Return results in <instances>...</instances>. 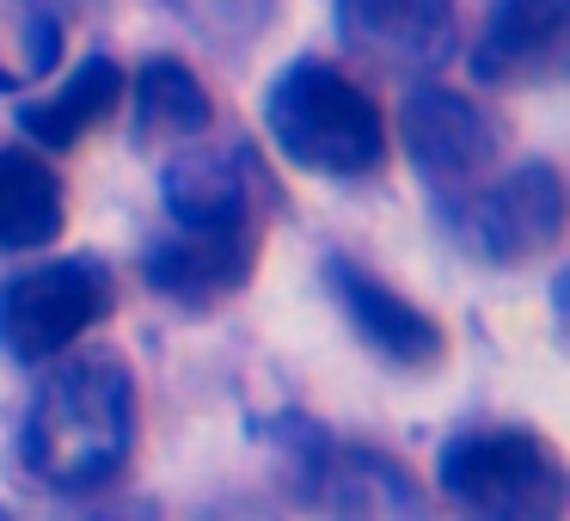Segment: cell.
Wrapping results in <instances>:
<instances>
[{
	"mask_svg": "<svg viewBox=\"0 0 570 521\" xmlns=\"http://www.w3.org/2000/svg\"><path fill=\"white\" fill-rule=\"evenodd\" d=\"M141 435V393L117 350H68L43 362V381L19 423V472L56 497L117 484Z\"/></svg>",
	"mask_w": 570,
	"mask_h": 521,
	"instance_id": "6da1fadb",
	"label": "cell"
},
{
	"mask_svg": "<svg viewBox=\"0 0 570 521\" xmlns=\"http://www.w3.org/2000/svg\"><path fill=\"white\" fill-rule=\"evenodd\" d=\"M264 129L276 154L320 178H368L386 166L381 99L325 56H301L264 92Z\"/></svg>",
	"mask_w": 570,
	"mask_h": 521,
	"instance_id": "7a4b0ae2",
	"label": "cell"
},
{
	"mask_svg": "<svg viewBox=\"0 0 570 521\" xmlns=\"http://www.w3.org/2000/svg\"><path fill=\"white\" fill-rule=\"evenodd\" d=\"M435 491L454 521H564V460L540 430L472 423L435 454Z\"/></svg>",
	"mask_w": 570,
	"mask_h": 521,
	"instance_id": "3957f363",
	"label": "cell"
},
{
	"mask_svg": "<svg viewBox=\"0 0 570 521\" xmlns=\"http://www.w3.org/2000/svg\"><path fill=\"white\" fill-rule=\"evenodd\" d=\"M283 479L325 521H430V491L399 454L337 442L307 417H283Z\"/></svg>",
	"mask_w": 570,
	"mask_h": 521,
	"instance_id": "277c9868",
	"label": "cell"
},
{
	"mask_svg": "<svg viewBox=\"0 0 570 521\" xmlns=\"http://www.w3.org/2000/svg\"><path fill=\"white\" fill-rule=\"evenodd\" d=\"M117 313V276L105 258H56L0 283V350L26 368L68 356L92 325Z\"/></svg>",
	"mask_w": 570,
	"mask_h": 521,
	"instance_id": "5b68a950",
	"label": "cell"
},
{
	"mask_svg": "<svg viewBox=\"0 0 570 521\" xmlns=\"http://www.w3.org/2000/svg\"><path fill=\"white\" fill-rule=\"evenodd\" d=\"M435 215L484 264H528L558 246L564 234V178L552 160H528L503 178H479V185L435 197Z\"/></svg>",
	"mask_w": 570,
	"mask_h": 521,
	"instance_id": "8992f818",
	"label": "cell"
},
{
	"mask_svg": "<svg viewBox=\"0 0 570 521\" xmlns=\"http://www.w3.org/2000/svg\"><path fill=\"white\" fill-rule=\"evenodd\" d=\"M399 141H405L411 166L423 173L430 197H454V190L491 178L497 154H503V129L472 92L454 87H411L399 105Z\"/></svg>",
	"mask_w": 570,
	"mask_h": 521,
	"instance_id": "52a82bcc",
	"label": "cell"
},
{
	"mask_svg": "<svg viewBox=\"0 0 570 521\" xmlns=\"http://www.w3.org/2000/svg\"><path fill=\"white\" fill-rule=\"evenodd\" d=\"M258 252H264V222H227V227H173L166 222L141 246V276L173 307L209 313L252 283Z\"/></svg>",
	"mask_w": 570,
	"mask_h": 521,
	"instance_id": "ba28073f",
	"label": "cell"
},
{
	"mask_svg": "<svg viewBox=\"0 0 570 521\" xmlns=\"http://www.w3.org/2000/svg\"><path fill=\"white\" fill-rule=\"evenodd\" d=\"M325 295H332L337 313H344L350 337H356L362 350H374L386 368L423 374V368H435V362L448 356L442 320H435L430 307H417L405 288H393L381 271L344 258V252L325 258Z\"/></svg>",
	"mask_w": 570,
	"mask_h": 521,
	"instance_id": "9c48e42d",
	"label": "cell"
},
{
	"mask_svg": "<svg viewBox=\"0 0 570 521\" xmlns=\"http://www.w3.org/2000/svg\"><path fill=\"white\" fill-rule=\"evenodd\" d=\"M160 203L173 227H227V222H271V173L252 141H185L173 148L160 178Z\"/></svg>",
	"mask_w": 570,
	"mask_h": 521,
	"instance_id": "30bf717a",
	"label": "cell"
},
{
	"mask_svg": "<svg viewBox=\"0 0 570 521\" xmlns=\"http://www.w3.org/2000/svg\"><path fill=\"white\" fill-rule=\"evenodd\" d=\"M350 56L399 80H430L454 56V0H332Z\"/></svg>",
	"mask_w": 570,
	"mask_h": 521,
	"instance_id": "8fae6325",
	"label": "cell"
},
{
	"mask_svg": "<svg viewBox=\"0 0 570 521\" xmlns=\"http://www.w3.org/2000/svg\"><path fill=\"white\" fill-rule=\"evenodd\" d=\"M570 62V0H497L472 43L479 87H552Z\"/></svg>",
	"mask_w": 570,
	"mask_h": 521,
	"instance_id": "7c38bea8",
	"label": "cell"
},
{
	"mask_svg": "<svg viewBox=\"0 0 570 521\" xmlns=\"http://www.w3.org/2000/svg\"><path fill=\"white\" fill-rule=\"evenodd\" d=\"M124 92H129L124 68H117L111 56H87L68 80H56L50 92H38V99L19 105V129L31 136L38 154H68V148H80L92 129L111 124L117 105H124Z\"/></svg>",
	"mask_w": 570,
	"mask_h": 521,
	"instance_id": "4fadbf2b",
	"label": "cell"
},
{
	"mask_svg": "<svg viewBox=\"0 0 570 521\" xmlns=\"http://www.w3.org/2000/svg\"><path fill=\"white\" fill-rule=\"evenodd\" d=\"M129 87H136V148L154 154L209 136L215 99L197 80V68H185V56H148Z\"/></svg>",
	"mask_w": 570,
	"mask_h": 521,
	"instance_id": "5bb4252c",
	"label": "cell"
},
{
	"mask_svg": "<svg viewBox=\"0 0 570 521\" xmlns=\"http://www.w3.org/2000/svg\"><path fill=\"white\" fill-rule=\"evenodd\" d=\"M68 227V190L38 148H0V252L56 246Z\"/></svg>",
	"mask_w": 570,
	"mask_h": 521,
	"instance_id": "9a60e30c",
	"label": "cell"
},
{
	"mask_svg": "<svg viewBox=\"0 0 570 521\" xmlns=\"http://www.w3.org/2000/svg\"><path fill=\"white\" fill-rule=\"evenodd\" d=\"M62 62L56 0H0V92H31Z\"/></svg>",
	"mask_w": 570,
	"mask_h": 521,
	"instance_id": "2e32d148",
	"label": "cell"
},
{
	"mask_svg": "<svg viewBox=\"0 0 570 521\" xmlns=\"http://www.w3.org/2000/svg\"><path fill=\"white\" fill-rule=\"evenodd\" d=\"M160 7L209 50H252L276 26L283 0H160Z\"/></svg>",
	"mask_w": 570,
	"mask_h": 521,
	"instance_id": "e0dca14e",
	"label": "cell"
},
{
	"mask_svg": "<svg viewBox=\"0 0 570 521\" xmlns=\"http://www.w3.org/2000/svg\"><path fill=\"white\" fill-rule=\"evenodd\" d=\"M75 509H56L50 521H160V503L154 497H68Z\"/></svg>",
	"mask_w": 570,
	"mask_h": 521,
	"instance_id": "ac0fdd59",
	"label": "cell"
},
{
	"mask_svg": "<svg viewBox=\"0 0 570 521\" xmlns=\"http://www.w3.org/2000/svg\"><path fill=\"white\" fill-rule=\"evenodd\" d=\"M197 521H288L283 509L271 503V497H215L209 509H197Z\"/></svg>",
	"mask_w": 570,
	"mask_h": 521,
	"instance_id": "d6986e66",
	"label": "cell"
},
{
	"mask_svg": "<svg viewBox=\"0 0 570 521\" xmlns=\"http://www.w3.org/2000/svg\"><path fill=\"white\" fill-rule=\"evenodd\" d=\"M0 521H13V515H7V509H0Z\"/></svg>",
	"mask_w": 570,
	"mask_h": 521,
	"instance_id": "ffe728a7",
	"label": "cell"
}]
</instances>
